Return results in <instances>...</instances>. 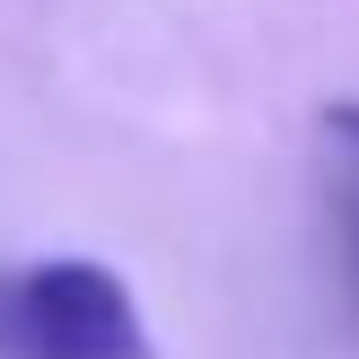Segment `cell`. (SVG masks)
<instances>
[{
  "label": "cell",
  "mask_w": 359,
  "mask_h": 359,
  "mask_svg": "<svg viewBox=\"0 0 359 359\" xmlns=\"http://www.w3.org/2000/svg\"><path fill=\"white\" fill-rule=\"evenodd\" d=\"M325 149H333V210H342V280L359 316V97L325 114Z\"/></svg>",
  "instance_id": "cell-2"
},
{
  "label": "cell",
  "mask_w": 359,
  "mask_h": 359,
  "mask_svg": "<svg viewBox=\"0 0 359 359\" xmlns=\"http://www.w3.org/2000/svg\"><path fill=\"white\" fill-rule=\"evenodd\" d=\"M0 359H158V342L123 272L53 255L0 280Z\"/></svg>",
  "instance_id": "cell-1"
}]
</instances>
